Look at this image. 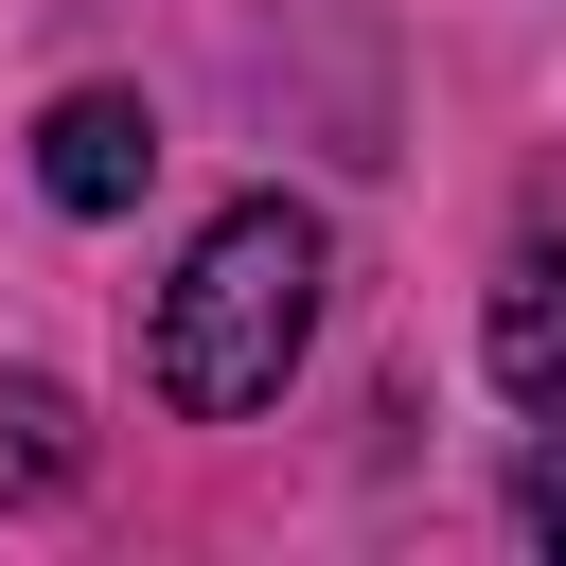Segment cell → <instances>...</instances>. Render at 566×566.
<instances>
[{"mask_svg": "<svg viewBox=\"0 0 566 566\" xmlns=\"http://www.w3.org/2000/svg\"><path fill=\"white\" fill-rule=\"evenodd\" d=\"M318 283H336L318 212H301V195H230V212L177 248V283H159V336H142L159 407H177V424L283 407V371H301V336H318Z\"/></svg>", "mask_w": 566, "mask_h": 566, "instance_id": "obj_1", "label": "cell"}, {"mask_svg": "<svg viewBox=\"0 0 566 566\" xmlns=\"http://www.w3.org/2000/svg\"><path fill=\"white\" fill-rule=\"evenodd\" d=\"M71 478H88L71 389H53V371H0V495H71Z\"/></svg>", "mask_w": 566, "mask_h": 566, "instance_id": "obj_4", "label": "cell"}, {"mask_svg": "<svg viewBox=\"0 0 566 566\" xmlns=\"http://www.w3.org/2000/svg\"><path fill=\"white\" fill-rule=\"evenodd\" d=\"M142 177H159V106H142V88H71V106L35 124V195H53V212H124Z\"/></svg>", "mask_w": 566, "mask_h": 566, "instance_id": "obj_2", "label": "cell"}, {"mask_svg": "<svg viewBox=\"0 0 566 566\" xmlns=\"http://www.w3.org/2000/svg\"><path fill=\"white\" fill-rule=\"evenodd\" d=\"M513 513H531V531L566 548V442H531V478H513Z\"/></svg>", "mask_w": 566, "mask_h": 566, "instance_id": "obj_5", "label": "cell"}, {"mask_svg": "<svg viewBox=\"0 0 566 566\" xmlns=\"http://www.w3.org/2000/svg\"><path fill=\"white\" fill-rule=\"evenodd\" d=\"M478 354H495V389H513V407H566V248H513V265H495Z\"/></svg>", "mask_w": 566, "mask_h": 566, "instance_id": "obj_3", "label": "cell"}]
</instances>
